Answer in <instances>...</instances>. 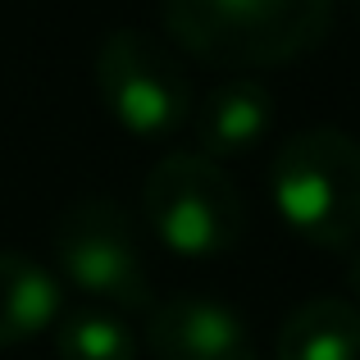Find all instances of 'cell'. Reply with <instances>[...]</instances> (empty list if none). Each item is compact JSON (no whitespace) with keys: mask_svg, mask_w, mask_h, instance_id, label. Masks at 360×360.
I'll return each mask as SVG.
<instances>
[{"mask_svg":"<svg viewBox=\"0 0 360 360\" xmlns=\"http://www.w3.org/2000/svg\"><path fill=\"white\" fill-rule=\"evenodd\" d=\"M269 201L301 242L342 251L360 238V141L342 128H301L269 160Z\"/></svg>","mask_w":360,"mask_h":360,"instance_id":"7a4b0ae2","label":"cell"},{"mask_svg":"<svg viewBox=\"0 0 360 360\" xmlns=\"http://www.w3.org/2000/svg\"><path fill=\"white\" fill-rule=\"evenodd\" d=\"M55 356L60 360H137V338L115 310L82 306V310H64L60 315Z\"/></svg>","mask_w":360,"mask_h":360,"instance_id":"30bf717a","label":"cell"},{"mask_svg":"<svg viewBox=\"0 0 360 360\" xmlns=\"http://www.w3.org/2000/svg\"><path fill=\"white\" fill-rule=\"evenodd\" d=\"M146 347L155 360H260L246 319L214 297H174L155 306Z\"/></svg>","mask_w":360,"mask_h":360,"instance_id":"8992f818","label":"cell"},{"mask_svg":"<svg viewBox=\"0 0 360 360\" xmlns=\"http://www.w3.org/2000/svg\"><path fill=\"white\" fill-rule=\"evenodd\" d=\"M96 91L123 132L165 141L192 119V82L174 46L141 27H115L96 51Z\"/></svg>","mask_w":360,"mask_h":360,"instance_id":"5b68a950","label":"cell"},{"mask_svg":"<svg viewBox=\"0 0 360 360\" xmlns=\"http://www.w3.org/2000/svg\"><path fill=\"white\" fill-rule=\"evenodd\" d=\"M165 32L178 51L219 69H274L324 46L333 0H165Z\"/></svg>","mask_w":360,"mask_h":360,"instance_id":"6da1fadb","label":"cell"},{"mask_svg":"<svg viewBox=\"0 0 360 360\" xmlns=\"http://www.w3.org/2000/svg\"><path fill=\"white\" fill-rule=\"evenodd\" d=\"M278 360H360V306L352 297H310L283 319Z\"/></svg>","mask_w":360,"mask_h":360,"instance_id":"9c48e42d","label":"cell"},{"mask_svg":"<svg viewBox=\"0 0 360 360\" xmlns=\"http://www.w3.org/2000/svg\"><path fill=\"white\" fill-rule=\"evenodd\" d=\"M141 214L160 246L183 260H219L246 238L238 183L201 150H169L155 160L141 187Z\"/></svg>","mask_w":360,"mask_h":360,"instance_id":"3957f363","label":"cell"},{"mask_svg":"<svg viewBox=\"0 0 360 360\" xmlns=\"http://www.w3.org/2000/svg\"><path fill=\"white\" fill-rule=\"evenodd\" d=\"M64 315V288L46 264L18 251H0V347L55 328Z\"/></svg>","mask_w":360,"mask_h":360,"instance_id":"ba28073f","label":"cell"},{"mask_svg":"<svg viewBox=\"0 0 360 360\" xmlns=\"http://www.w3.org/2000/svg\"><path fill=\"white\" fill-rule=\"evenodd\" d=\"M192 137L196 150L210 160H238L246 150H255L274 128V96L264 82L246 78H224L201 96V105H192Z\"/></svg>","mask_w":360,"mask_h":360,"instance_id":"52a82bcc","label":"cell"},{"mask_svg":"<svg viewBox=\"0 0 360 360\" xmlns=\"http://www.w3.org/2000/svg\"><path fill=\"white\" fill-rule=\"evenodd\" d=\"M51 251L64 278L105 310L150 306V269L141 255L137 219L119 201L91 196L69 205L51 233Z\"/></svg>","mask_w":360,"mask_h":360,"instance_id":"277c9868","label":"cell"},{"mask_svg":"<svg viewBox=\"0 0 360 360\" xmlns=\"http://www.w3.org/2000/svg\"><path fill=\"white\" fill-rule=\"evenodd\" d=\"M356 5H360V0H356Z\"/></svg>","mask_w":360,"mask_h":360,"instance_id":"7c38bea8","label":"cell"},{"mask_svg":"<svg viewBox=\"0 0 360 360\" xmlns=\"http://www.w3.org/2000/svg\"><path fill=\"white\" fill-rule=\"evenodd\" d=\"M347 288H352V292H356V297H352V301H356V306H360V251L352 255V264H347Z\"/></svg>","mask_w":360,"mask_h":360,"instance_id":"8fae6325","label":"cell"}]
</instances>
